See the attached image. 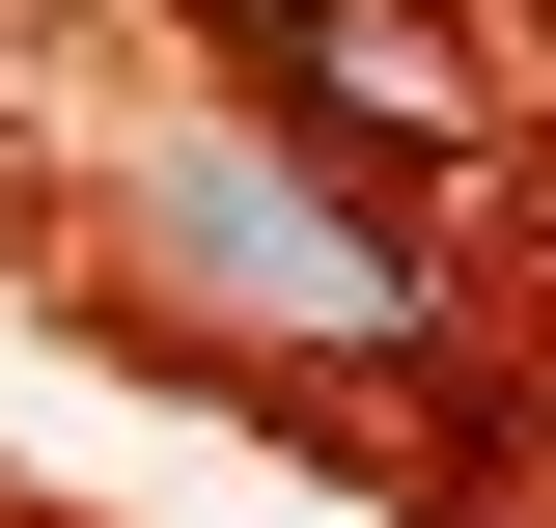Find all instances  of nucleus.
I'll list each match as a JSON object with an SVG mask.
<instances>
[{"mask_svg": "<svg viewBox=\"0 0 556 528\" xmlns=\"http://www.w3.org/2000/svg\"><path fill=\"white\" fill-rule=\"evenodd\" d=\"M195 28H223V112L334 139V167H417V139L501 112V56H473V28H417V0H195Z\"/></svg>", "mask_w": 556, "mask_h": 528, "instance_id": "nucleus-2", "label": "nucleus"}, {"mask_svg": "<svg viewBox=\"0 0 556 528\" xmlns=\"http://www.w3.org/2000/svg\"><path fill=\"white\" fill-rule=\"evenodd\" d=\"M84 251L223 362H445V251L390 223V167H334L278 112H112L84 139Z\"/></svg>", "mask_w": 556, "mask_h": 528, "instance_id": "nucleus-1", "label": "nucleus"}]
</instances>
